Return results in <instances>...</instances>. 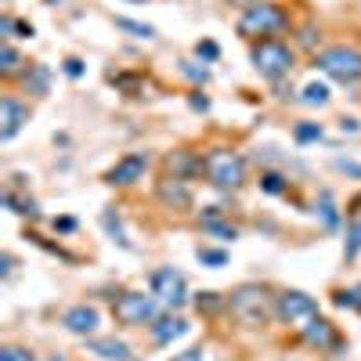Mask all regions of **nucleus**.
Returning <instances> with one entry per match:
<instances>
[{
    "mask_svg": "<svg viewBox=\"0 0 361 361\" xmlns=\"http://www.w3.org/2000/svg\"><path fill=\"white\" fill-rule=\"evenodd\" d=\"M202 173H206V180L214 188L235 192L246 180V159L238 152H231V148H214V152L202 159Z\"/></svg>",
    "mask_w": 361,
    "mask_h": 361,
    "instance_id": "f257e3e1",
    "label": "nucleus"
},
{
    "mask_svg": "<svg viewBox=\"0 0 361 361\" xmlns=\"http://www.w3.org/2000/svg\"><path fill=\"white\" fill-rule=\"evenodd\" d=\"M289 25L286 11L279 4H267V0H260V4H250L243 15H238V37H246V40H267V37H275L282 33V29Z\"/></svg>",
    "mask_w": 361,
    "mask_h": 361,
    "instance_id": "f03ea898",
    "label": "nucleus"
},
{
    "mask_svg": "<svg viewBox=\"0 0 361 361\" xmlns=\"http://www.w3.org/2000/svg\"><path fill=\"white\" fill-rule=\"evenodd\" d=\"M314 66H318V73H325L336 83H357L361 80V51L347 47V44L325 47V51L314 54Z\"/></svg>",
    "mask_w": 361,
    "mask_h": 361,
    "instance_id": "7ed1b4c3",
    "label": "nucleus"
},
{
    "mask_svg": "<svg viewBox=\"0 0 361 361\" xmlns=\"http://www.w3.org/2000/svg\"><path fill=\"white\" fill-rule=\"evenodd\" d=\"M250 58H253V69H257L260 76H267V80H282V76L293 73V47H289L286 40L267 37V40L253 44Z\"/></svg>",
    "mask_w": 361,
    "mask_h": 361,
    "instance_id": "20e7f679",
    "label": "nucleus"
},
{
    "mask_svg": "<svg viewBox=\"0 0 361 361\" xmlns=\"http://www.w3.org/2000/svg\"><path fill=\"white\" fill-rule=\"evenodd\" d=\"M275 318H279L282 325H289L293 333H304V329L318 318V304H314V296H307V293L286 289V293L275 300Z\"/></svg>",
    "mask_w": 361,
    "mask_h": 361,
    "instance_id": "39448f33",
    "label": "nucleus"
},
{
    "mask_svg": "<svg viewBox=\"0 0 361 361\" xmlns=\"http://www.w3.org/2000/svg\"><path fill=\"white\" fill-rule=\"evenodd\" d=\"M112 311H116V322L123 325H145V322H156L159 318V296L156 293H123L112 300Z\"/></svg>",
    "mask_w": 361,
    "mask_h": 361,
    "instance_id": "423d86ee",
    "label": "nucleus"
},
{
    "mask_svg": "<svg viewBox=\"0 0 361 361\" xmlns=\"http://www.w3.org/2000/svg\"><path fill=\"white\" fill-rule=\"evenodd\" d=\"M228 307H231V314L243 322V325H264L267 314H271L267 293H264L260 286H238V289L231 293V300H228Z\"/></svg>",
    "mask_w": 361,
    "mask_h": 361,
    "instance_id": "0eeeda50",
    "label": "nucleus"
},
{
    "mask_svg": "<svg viewBox=\"0 0 361 361\" xmlns=\"http://www.w3.org/2000/svg\"><path fill=\"white\" fill-rule=\"evenodd\" d=\"M152 293L159 296V304L163 307H180L188 300V282H185V275H180L177 267H159V271H152Z\"/></svg>",
    "mask_w": 361,
    "mask_h": 361,
    "instance_id": "6e6552de",
    "label": "nucleus"
},
{
    "mask_svg": "<svg viewBox=\"0 0 361 361\" xmlns=\"http://www.w3.org/2000/svg\"><path fill=\"white\" fill-rule=\"evenodd\" d=\"M145 170H148V156L145 152H130V156H123L109 173H105V180L109 185H119V188H127V185H137V180L145 177Z\"/></svg>",
    "mask_w": 361,
    "mask_h": 361,
    "instance_id": "1a4fd4ad",
    "label": "nucleus"
},
{
    "mask_svg": "<svg viewBox=\"0 0 361 361\" xmlns=\"http://www.w3.org/2000/svg\"><path fill=\"white\" fill-rule=\"evenodd\" d=\"M62 325L69 329L73 336H94L98 333V325H102V314H98V307H90V304H76V307H69L66 314H62Z\"/></svg>",
    "mask_w": 361,
    "mask_h": 361,
    "instance_id": "9d476101",
    "label": "nucleus"
},
{
    "mask_svg": "<svg viewBox=\"0 0 361 361\" xmlns=\"http://www.w3.org/2000/svg\"><path fill=\"white\" fill-rule=\"evenodd\" d=\"M22 123H29V109L18 105L15 98L0 102V141H11L22 130Z\"/></svg>",
    "mask_w": 361,
    "mask_h": 361,
    "instance_id": "9b49d317",
    "label": "nucleus"
},
{
    "mask_svg": "<svg viewBox=\"0 0 361 361\" xmlns=\"http://www.w3.org/2000/svg\"><path fill=\"white\" fill-rule=\"evenodd\" d=\"M87 347H90V354H98L105 361H130V347L116 336H94Z\"/></svg>",
    "mask_w": 361,
    "mask_h": 361,
    "instance_id": "f8f14e48",
    "label": "nucleus"
},
{
    "mask_svg": "<svg viewBox=\"0 0 361 361\" xmlns=\"http://www.w3.org/2000/svg\"><path fill=\"white\" fill-rule=\"evenodd\" d=\"M185 333H188V322H185V318H156V322H152V340H156L159 347L180 340Z\"/></svg>",
    "mask_w": 361,
    "mask_h": 361,
    "instance_id": "ddd939ff",
    "label": "nucleus"
},
{
    "mask_svg": "<svg viewBox=\"0 0 361 361\" xmlns=\"http://www.w3.org/2000/svg\"><path fill=\"white\" fill-rule=\"evenodd\" d=\"M300 336H304L311 347H333V343H336V333H333V325H329L325 318H314Z\"/></svg>",
    "mask_w": 361,
    "mask_h": 361,
    "instance_id": "4468645a",
    "label": "nucleus"
},
{
    "mask_svg": "<svg viewBox=\"0 0 361 361\" xmlns=\"http://www.w3.org/2000/svg\"><path fill=\"white\" fill-rule=\"evenodd\" d=\"M343 257H347V260L361 257V217H354V221H350V228H347V246H343Z\"/></svg>",
    "mask_w": 361,
    "mask_h": 361,
    "instance_id": "2eb2a0df",
    "label": "nucleus"
},
{
    "mask_svg": "<svg viewBox=\"0 0 361 361\" xmlns=\"http://www.w3.org/2000/svg\"><path fill=\"white\" fill-rule=\"evenodd\" d=\"M159 195H163L166 202H177V206H188V188L180 185L177 177H173V185H170V180H163V188H159Z\"/></svg>",
    "mask_w": 361,
    "mask_h": 361,
    "instance_id": "dca6fc26",
    "label": "nucleus"
},
{
    "mask_svg": "<svg viewBox=\"0 0 361 361\" xmlns=\"http://www.w3.org/2000/svg\"><path fill=\"white\" fill-rule=\"evenodd\" d=\"M300 102L304 105H329V87L325 83H307L304 94H300Z\"/></svg>",
    "mask_w": 361,
    "mask_h": 361,
    "instance_id": "f3484780",
    "label": "nucleus"
},
{
    "mask_svg": "<svg viewBox=\"0 0 361 361\" xmlns=\"http://www.w3.org/2000/svg\"><path fill=\"white\" fill-rule=\"evenodd\" d=\"M22 69V58H18V51L11 47V44H4V51H0V73L4 76H15Z\"/></svg>",
    "mask_w": 361,
    "mask_h": 361,
    "instance_id": "a211bd4d",
    "label": "nucleus"
},
{
    "mask_svg": "<svg viewBox=\"0 0 361 361\" xmlns=\"http://www.w3.org/2000/svg\"><path fill=\"white\" fill-rule=\"evenodd\" d=\"M336 307H343V311H361V286L340 289V293H336Z\"/></svg>",
    "mask_w": 361,
    "mask_h": 361,
    "instance_id": "6ab92c4d",
    "label": "nucleus"
},
{
    "mask_svg": "<svg viewBox=\"0 0 361 361\" xmlns=\"http://www.w3.org/2000/svg\"><path fill=\"white\" fill-rule=\"evenodd\" d=\"M0 361H37V354L29 350V347H15V343H8V347H0Z\"/></svg>",
    "mask_w": 361,
    "mask_h": 361,
    "instance_id": "aec40b11",
    "label": "nucleus"
},
{
    "mask_svg": "<svg viewBox=\"0 0 361 361\" xmlns=\"http://www.w3.org/2000/svg\"><path fill=\"white\" fill-rule=\"evenodd\" d=\"M116 25H119V29H127V33H134V37H145V40H148V37H156V29H152V25H141V22H130V18H116Z\"/></svg>",
    "mask_w": 361,
    "mask_h": 361,
    "instance_id": "412c9836",
    "label": "nucleus"
},
{
    "mask_svg": "<svg viewBox=\"0 0 361 361\" xmlns=\"http://www.w3.org/2000/svg\"><path fill=\"white\" fill-rule=\"evenodd\" d=\"M260 188L271 192V195H282L289 185H286V177H279V173H264V177H260Z\"/></svg>",
    "mask_w": 361,
    "mask_h": 361,
    "instance_id": "4be33fe9",
    "label": "nucleus"
},
{
    "mask_svg": "<svg viewBox=\"0 0 361 361\" xmlns=\"http://www.w3.org/2000/svg\"><path fill=\"white\" fill-rule=\"evenodd\" d=\"M293 134H296V141H300V145H307V141H322V127H318V123H300Z\"/></svg>",
    "mask_w": 361,
    "mask_h": 361,
    "instance_id": "5701e85b",
    "label": "nucleus"
},
{
    "mask_svg": "<svg viewBox=\"0 0 361 361\" xmlns=\"http://www.w3.org/2000/svg\"><path fill=\"white\" fill-rule=\"evenodd\" d=\"M195 257H199L202 264H209V267H224V264H228V253H224V250H199Z\"/></svg>",
    "mask_w": 361,
    "mask_h": 361,
    "instance_id": "b1692460",
    "label": "nucleus"
},
{
    "mask_svg": "<svg viewBox=\"0 0 361 361\" xmlns=\"http://www.w3.org/2000/svg\"><path fill=\"white\" fill-rule=\"evenodd\" d=\"M322 217H325V228H336V209H333V195L322 192Z\"/></svg>",
    "mask_w": 361,
    "mask_h": 361,
    "instance_id": "393cba45",
    "label": "nucleus"
},
{
    "mask_svg": "<svg viewBox=\"0 0 361 361\" xmlns=\"http://www.w3.org/2000/svg\"><path fill=\"white\" fill-rule=\"evenodd\" d=\"M195 54H199V58H206V62H214V58L221 54V47H217L214 40H202V44L195 47Z\"/></svg>",
    "mask_w": 361,
    "mask_h": 361,
    "instance_id": "a878e982",
    "label": "nucleus"
},
{
    "mask_svg": "<svg viewBox=\"0 0 361 361\" xmlns=\"http://www.w3.org/2000/svg\"><path fill=\"white\" fill-rule=\"evenodd\" d=\"M336 170L347 173V177H357V180H361V163H354V159H336Z\"/></svg>",
    "mask_w": 361,
    "mask_h": 361,
    "instance_id": "bb28decb",
    "label": "nucleus"
},
{
    "mask_svg": "<svg viewBox=\"0 0 361 361\" xmlns=\"http://www.w3.org/2000/svg\"><path fill=\"white\" fill-rule=\"evenodd\" d=\"M173 361H202V350H199V347H192V350H180Z\"/></svg>",
    "mask_w": 361,
    "mask_h": 361,
    "instance_id": "cd10ccee",
    "label": "nucleus"
},
{
    "mask_svg": "<svg viewBox=\"0 0 361 361\" xmlns=\"http://www.w3.org/2000/svg\"><path fill=\"white\" fill-rule=\"evenodd\" d=\"M66 73H69V76L76 80V76L83 73V62H80V58H69V62H66Z\"/></svg>",
    "mask_w": 361,
    "mask_h": 361,
    "instance_id": "c85d7f7f",
    "label": "nucleus"
},
{
    "mask_svg": "<svg viewBox=\"0 0 361 361\" xmlns=\"http://www.w3.org/2000/svg\"><path fill=\"white\" fill-rule=\"evenodd\" d=\"M185 73H188L192 80H209V69H195V66H188V62H185Z\"/></svg>",
    "mask_w": 361,
    "mask_h": 361,
    "instance_id": "c756f323",
    "label": "nucleus"
},
{
    "mask_svg": "<svg viewBox=\"0 0 361 361\" xmlns=\"http://www.w3.org/2000/svg\"><path fill=\"white\" fill-rule=\"evenodd\" d=\"M340 127H343V134L350 130V134H357L361 127H357V119H340Z\"/></svg>",
    "mask_w": 361,
    "mask_h": 361,
    "instance_id": "7c9ffc66",
    "label": "nucleus"
},
{
    "mask_svg": "<svg viewBox=\"0 0 361 361\" xmlns=\"http://www.w3.org/2000/svg\"><path fill=\"white\" fill-rule=\"evenodd\" d=\"M235 4H246L250 8V4H260V0H235Z\"/></svg>",
    "mask_w": 361,
    "mask_h": 361,
    "instance_id": "2f4dec72",
    "label": "nucleus"
},
{
    "mask_svg": "<svg viewBox=\"0 0 361 361\" xmlns=\"http://www.w3.org/2000/svg\"><path fill=\"white\" fill-rule=\"evenodd\" d=\"M47 361H66V357H62V354H51V357H47Z\"/></svg>",
    "mask_w": 361,
    "mask_h": 361,
    "instance_id": "473e14b6",
    "label": "nucleus"
},
{
    "mask_svg": "<svg viewBox=\"0 0 361 361\" xmlns=\"http://www.w3.org/2000/svg\"><path fill=\"white\" fill-rule=\"evenodd\" d=\"M130 4H145V0H130Z\"/></svg>",
    "mask_w": 361,
    "mask_h": 361,
    "instance_id": "72a5a7b5",
    "label": "nucleus"
}]
</instances>
